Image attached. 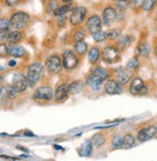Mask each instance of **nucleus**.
I'll list each match as a JSON object with an SVG mask.
<instances>
[{
    "label": "nucleus",
    "mask_w": 157,
    "mask_h": 161,
    "mask_svg": "<svg viewBox=\"0 0 157 161\" xmlns=\"http://www.w3.org/2000/svg\"><path fill=\"white\" fill-rule=\"evenodd\" d=\"M58 6H59V4H58V2L56 1V0H51V1H49V3L46 6V13L47 14L54 13V11L57 9V7H58Z\"/></svg>",
    "instance_id": "obj_36"
},
{
    "label": "nucleus",
    "mask_w": 157,
    "mask_h": 161,
    "mask_svg": "<svg viewBox=\"0 0 157 161\" xmlns=\"http://www.w3.org/2000/svg\"><path fill=\"white\" fill-rule=\"evenodd\" d=\"M99 56H100V50H99V48L96 47H92L89 51V54H88L89 62L91 64H95L99 59Z\"/></svg>",
    "instance_id": "obj_25"
},
{
    "label": "nucleus",
    "mask_w": 157,
    "mask_h": 161,
    "mask_svg": "<svg viewBox=\"0 0 157 161\" xmlns=\"http://www.w3.org/2000/svg\"><path fill=\"white\" fill-rule=\"evenodd\" d=\"M93 38L97 42H102L106 39V35H105V32L100 30V31H98L96 33H94L93 34Z\"/></svg>",
    "instance_id": "obj_34"
},
{
    "label": "nucleus",
    "mask_w": 157,
    "mask_h": 161,
    "mask_svg": "<svg viewBox=\"0 0 157 161\" xmlns=\"http://www.w3.org/2000/svg\"><path fill=\"white\" fill-rule=\"evenodd\" d=\"M102 59L107 64H115L121 59L120 49L115 47H107L102 52Z\"/></svg>",
    "instance_id": "obj_5"
},
{
    "label": "nucleus",
    "mask_w": 157,
    "mask_h": 161,
    "mask_svg": "<svg viewBox=\"0 0 157 161\" xmlns=\"http://www.w3.org/2000/svg\"><path fill=\"white\" fill-rule=\"evenodd\" d=\"M144 0H131L130 1V6L133 9H138L139 7H142Z\"/></svg>",
    "instance_id": "obj_40"
},
{
    "label": "nucleus",
    "mask_w": 157,
    "mask_h": 161,
    "mask_svg": "<svg viewBox=\"0 0 157 161\" xmlns=\"http://www.w3.org/2000/svg\"><path fill=\"white\" fill-rule=\"evenodd\" d=\"M102 83L103 80H101L100 78L96 77L95 75H94L93 74H91L88 77H87V84L91 87V89L93 91H99L102 87Z\"/></svg>",
    "instance_id": "obj_15"
},
{
    "label": "nucleus",
    "mask_w": 157,
    "mask_h": 161,
    "mask_svg": "<svg viewBox=\"0 0 157 161\" xmlns=\"http://www.w3.org/2000/svg\"><path fill=\"white\" fill-rule=\"evenodd\" d=\"M62 59L58 55H51L46 61V69L51 75L59 74L62 69Z\"/></svg>",
    "instance_id": "obj_3"
},
{
    "label": "nucleus",
    "mask_w": 157,
    "mask_h": 161,
    "mask_svg": "<svg viewBox=\"0 0 157 161\" xmlns=\"http://www.w3.org/2000/svg\"><path fill=\"white\" fill-rule=\"evenodd\" d=\"M91 74H93L94 75H95L96 77L100 78L101 80L105 81L108 77H109V71L104 69V68H101V67H97L95 68Z\"/></svg>",
    "instance_id": "obj_23"
},
{
    "label": "nucleus",
    "mask_w": 157,
    "mask_h": 161,
    "mask_svg": "<svg viewBox=\"0 0 157 161\" xmlns=\"http://www.w3.org/2000/svg\"><path fill=\"white\" fill-rule=\"evenodd\" d=\"M78 58L73 50H65L62 54V64L66 69H73L78 65Z\"/></svg>",
    "instance_id": "obj_4"
},
{
    "label": "nucleus",
    "mask_w": 157,
    "mask_h": 161,
    "mask_svg": "<svg viewBox=\"0 0 157 161\" xmlns=\"http://www.w3.org/2000/svg\"><path fill=\"white\" fill-rule=\"evenodd\" d=\"M22 38V33L19 30H14L12 32H9L8 37H7V42L10 45H15L18 43Z\"/></svg>",
    "instance_id": "obj_20"
},
{
    "label": "nucleus",
    "mask_w": 157,
    "mask_h": 161,
    "mask_svg": "<svg viewBox=\"0 0 157 161\" xmlns=\"http://www.w3.org/2000/svg\"><path fill=\"white\" fill-rule=\"evenodd\" d=\"M92 141H93L94 145L95 146L96 148H101L102 146L104 145V143H105V137L100 133H97V134L94 135Z\"/></svg>",
    "instance_id": "obj_29"
},
{
    "label": "nucleus",
    "mask_w": 157,
    "mask_h": 161,
    "mask_svg": "<svg viewBox=\"0 0 157 161\" xmlns=\"http://www.w3.org/2000/svg\"><path fill=\"white\" fill-rule=\"evenodd\" d=\"M74 49L76 51L77 54L79 55H84L88 51V46L87 43L84 41H79V42H75V46H74Z\"/></svg>",
    "instance_id": "obj_26"
},
{
    "label": "nucleus",
    "mask_w": 157,
    "mask_h": 161,
    "mask_svg": "<svg viewBox=\"0 0 157 161\" xmlns=\"http://www.w3.org/2000/svg\"><path fill=\"white\" fill-rule=\"evenodd\" d=\"M104 90L108 95H120L122 93L121 84L116 80H108L105 84Z\"/></svg>",
    "instance_id": "obj_13"
},
{
    "label": "nucleus",
    "mask_w": 157,
    "mask_h": 161,
    "mask_svg": "<svg viewBox=\"0 0 157 161\" xmlns=\"http://www.w3.org/2000/svg\"><path fill=\"white\" fill-rule=\"evenodd\" d=\"M71 1H73V0H63V2L65 3H70Z\"/></svg>",
    "instance_id": "obj_47"
},
{
    "label": "nucleus",
    "mask_w": 157,
    "mask_h": 161,
    "mask_svg": "<svg viewBox=\"0 0 157 161\" xmlns=\"http://www.w3.org/2000/svg\"><path fill=\"white\" fill-rule=\"evenodd\" d=\"M71 10H73V4L71 3H65L64 5L57 7V9L54 11L53 14H54L55 17H62V16H66V14Z\"/></svg>",
    "instance_id": "obj_21"
},
{
    "label": "nucleus",
    "mask_w": 157,
    "mask_h": 161,
    "mask_svg": "<svg viewBox=\"0 0 157 161\" xmlns=\"http://www.w3.org/2000/svg\"><path fill=\"white\" fill-rule=\"evenodd\" d=\"M122 136L117 135L114 137L112 141V147L115 149H122Z\"/></svg>",
    "instance_id": "obj_32"
},
{
    "label": "nucleus",
    "mask_w": 157,
    "mask_h": 161,
    "mask_svg": "<svg viewBox=\"0 0 157 161\" xmlns=\"http://www.w3.org/2000/svg\"><path fill=\"white\" fill-rule=\"evenodd\" d=\"M85 37H86V33L81 29V30H78L75 34H74V41L75 42H79V41H84Z\"/></svg>",
    "instance_id": "obj_39"
},
{
    "label": "nucleus",
    "mask_w": 157,
    "mask_h": 161,
    "mask_svg": "<svg viewBox=\"0 0 157 161\" xmlns=\"http://www.w3.org/2000/svg\"><path fill=\"white\" fill-rule=\"evenodd\" d=\"M114 1H118V0H114Z\"/></svg>",
    "instance_id": "obj_51"
},
{
    "label": "nucleus",
    "mask_w": 157,
    "mask_h": 161,
    "mask_svg": "<svg viewBox=\"0 0 157 161\" xmlns=\"http://www.w3.org/2000/svg\"><path fill=\"white\" fill-rule=\"evenodd\" d=\"M116 76H117V80L120 84L122 85H124L126 84L128 81L130 80V77H131V75H130V72L128 71L127 69H118L116 70Z\"/></svg>",
    "instance_id": "obj_16"
},
{
    "label": "nucleus",
    "mask_w": 157,
    "mask_h": 161,
    "mask_svg": "<svg viewBox=\"0 0 157 161\" xmlns=\"http://www.w3.org/2000/svg\"><path fill=\"white\" fill-rule=\"evenodd\" d=\"M2 80H3V78H2V76H0V82H2Z\"/></svg>",
    "instance_id": "obj_50"
},
{
    "label": "nucleus",
    "mask_w": 157,
    "mask_h": 161,
    "mask_svg": "<svg viewBox=\"0 0 157 161\" xmlns=\"http://www.w3.org/2000/svg\"><path fill=\"white\" fill-rule=\"evenodd\" d=\"M54 149H56V150H61V151L64 150L62 147H60V146H58V145H54Z\"/></svg>",
    "instance_id": "obj_46"
},
{
    "label": "nucleus",
    "mask_w": 157,
    "mask_h": 161,
    "mask_svg": "<svg viewBox=\"0 0 157 161\" xmlns=\"http://www.w3.org/2000/svg\"><path fill=\"white\" fill-rule=\"evenodd\" d=\"M129 92L133 96H143L148 92V87L141 78H134L129 86Z\"/></svg>",
    "instance_id": "obj_8"
},
{
    "label": "nucleus",
    "mask_w": 157,
    "mask_h": 161,
    "mask_svg": "<svg viewBox=\"0 0 157 161\" xmlns=\"http://www.w3.org/2000/svg\"><path fill=\"white\" fill-rule=\"evenodd\" d=\"M135 145V138L134 136L130 134H126L122 136V149H130Z\"/></svg>",
    "instance_id": "obj_24"
},
{
    "label": "nucleus",
    "mask_w": 157,
    "mask_h": 161,
    "mask_svg": "<svg viewBox=\"0 0 157 161\" xmlns=\"http://www.w3.org/2000/svg\"><path fill=\"white\" fill-rule=\"evenodd\" d=\"M11 26L10 20L7 19H0V31L4 30H9V28Z\"/></svg>",
    "instance_id": "obj_37"
},
{
    "label": "nucleus",
    "mask_w": 157,
    "mask_h": 161,
    "mask_svg": "<svg viewBox=\"0 0 157 161\" xmlns=\"http://www.w3.org/2000/svg\"><path fill=\"white\" fill-rule=\"evenodd\" d=\"M30 20V16L25 12H17L14 14L11 19V27L15 30H21L23 29Z\"/></svg>",
    "instance_id": "obj_2"
},
{
    "label": "nucleus",
    "mask_w": 157,
    "mask_h": 161,
    "mask_svg": "<svg viewBox=\"0 0 157 161\" xmlns=\"http://www.w3.org/2000/svg\"><path fill=\"white\" fill-rule=\"evenodd\" d=\"M8 34H9V30L0 31V41H4V40H7Z\"/></svg>",
    "instance_id": "obj_42"
},
{
    "label": "nucleus",
    "mask_w": 157,
    "mask_h": 161,
    "mask_svg": "<svg viewBox=\"0 0 157 161\" xmlns=\"http://www.w3.org/2000/svg\"><path fill=\"white\" fill-rule=\"evenodd\" d=\"M156 3V0H144L143 2L142 8L144 9L145 11H150L153 9L154 5Z\"/></svg>",
    "instance_id": "obj_31"
},
{
    "label": "nucleus",
    "mask_w": 157,
    "mask_h": 161,
    "mask_svg": "<svg viewBox=\"0 0 157 161\" xmlns=\"http://www.w3.org/2000/svg\"><path fill=\"white\" fill-rule=\"evenodd\" d=\"M132 42V38L128 35H124V36H121L118 39L117 42V47L120 50H125L128 47L130 46V43Z\"/></svg>",
    "instance_id": "obj_18"
},
{
    "label": "nucleus",
    "mask_w": 157,
    "mask_h": 161,
    "mask_svg": "<svg viewBox=\"0 0 157 161\" xmlns=\"http://www.w3.org/2000/svg\"><path fill=\"white\" fill-rule=\"evenodd\" d=\"M139 65H140V62L138 60V58L134 57V58H132V59H130L129 61H128L126 67H127L128 69H136L139 67Z\"/></svg>",
    "instance_id": "obj_33"
},
{
    "label": "nucleus",
    "mask_w": 157,
    "mask_h": 161,
    "mask_svg": "<svg viewBox=\"0 0 157 161\" xmlns=\"http://www.w3.org/2000/svg\"><path fill=\"white\" fill-rule=\"evenodd\" d=\"M105 35H106V39L113 41V40L119 39L121 37L122 31L120 30V29H110V30L105 32Z\"/></svg>",
    "instance_id": "obj_28"
},
{
    "label": "nucleus",
    "mask_w": 157,
    "mask_h": 161,
    "mask_svg": "<svg viewBox=\"0 0 157 161\" xmlns=\"http://www.w3.org/2000/svg\"><path fill=\"white\" fill-rule=\"evenodd\" d=\"M68 94H69L68 85V84H62V85L57 87V89L55 91V94H54L55 100L56 101H62L68 97Z\"/></svg>",
    "instance_id": "obj_14"
},
{
    "label": "nucleus",
    "mask_w": 157,
    "mask_h": 161,
    "mask_svg": "<svg viewBox=\"0 0 157 161\" xmlns=\"http://www.w3.org/2000/svg\"><path fill=\"white\" fill-rule=\"evenodd\" d=\"M86 14H87V10L85 7H81V6L75 7L71 10L69 21L73 25L77 26L83 22V20L85 19V17H86Z\"/></svg>",
    "instance_id": "obj_7"
},
{
    "label": "nucleus",
    "mask_w": 157,
    "mask_h": 161,
    "mask_svg": "<svg viewBox=\"0 0 157 161\" xmlns=\"http://www.w3.org/2000/svg\"><path fill=\"white\" fill-rule=\"evenodd\" d=\"M1 94H2V89H1V87H0V98H1Z\"/></svg>",
    "instance_id": "obj_49"
},
{
    "label": "nucleus",
    "mask_w": 157,
    "mask_h": 161,
    "mask_svg": "<svg viewBox=\"0 0 157 161\" xmlns=\"http://www.w3.org/2000/svg\"><path fill=\"white\" fill-rule=\"evenodd\" d=\"M118 13L115 8L107 7L103 10L102 13V22L106 26H110L114 21L117 19Z\"/></svg>",
    "instance_id": "obj_12"
},
{
    "label": "nucleus",
    "mask_w": 157,
    "mask_h": 161,
    "mask_svg": "<svg viewBox=\"0 0 157 161\" xmlns=\"http://www.w3.org/2000/svg\"><path fill=\"white\" fill-rule=\"evenodd\" d=\"M12 86L18 93H22L27 89L29 84H28L27 77L24 75L20 72H16L12 79Z\"/></svg>",
    "instance_id": "obj_6"
},
{
    "label": "nucleus",
    "mask_w": 157,
    "mask_h": 161,
    "mask_svg": "<svg viewBox=\"0 0 157 161\" xmlns=\"http://www.w3.org/2000/svg\"><path fill=\"white\" fill-rule=\"evenodd\" d=\"M17 149H19V150H21V151H23V152H25V153H28V150H27V149H25V148H22V147H19V146H18Z\"/></svg>",
    "instance_id": "obj_45"
},
{
    "label": "nucleus",
    "mask_w": 157,
    "mask_h": 161,
    "mask_svg": "<svg viewBox=\"0 0 157 161\" xmlns=\"http://www.w3.org/2000/svg\"><path fill=\"white\" fill-rule=\"evenodd\" d=\"M137 49H138V53L141 56H143V57H149V55L150 53V50H151L149 45V43H147V42L141 43V45L138 47Z\"/></svg>",
    "instance_id": "obj_27"
},
{
    "label": "nucleus",
    "mask_w": 157,
    "mask_h": 161,
    "mask_svg": "<svg viewBox=\"0 0 157 161\" xmlns=\"http://www.w3.org/2000/svg\"><path fill=\"white\" fill-rule=\"evenodd\" d=\"M154 53H155V55H156V57H157V47H156L155 49H154Z\"/></svg>",
    "instance_id": "obj_48"
},
{
    "label": "nucleus",
    "mask_w": 157,
    "mask_h": 161,
    "mask_svg": "<svg viewBox=\"0 0 157 161\" xmlns=\"http://www.w3.org/2000/svg\"><path fill=\"white\" fill-rule=\"evenodd\" d=\"M26 53V50L23 47L21 46H10L9 48V55L16 57V58H21L22 56H24Z\"/></svg>",
    "instance_id": "obj_19"
},
{
    "label": "nucleus",
    "mask_w": 157,
    "mask_h": 161,
    "mask_svg": "<svg viewBox=\"0 0 157 161\" xmlns=\"http://www.w3.org/2000/svg\"><path fill=\"white\" fill-rule=\"evenodd\" d=\"M9 48L10 46L8 43H0V57H6L9 55Z\"/></svg>",
    "instance_id": "obj_35"
},
{
    "label": "nucleus",
    "mask_w": 157,
    "mask_h": 161,
    "mask_svg": "<svg viewBox=\"0 0 157 161\" xmlns=\"http://www.w3.org/2000/svg\"><path fill=\"white\" fill-rule=\"evenodd\" d=\"M20 0H4V2L10 6V7H14V6H17L19 3Z\"/></svg>",
    "instance_id": "obj_41"
},
{
    "label": "nucleus",
    "mask_w": 157,
    "mask_h": 161,
    "mask_svg": "<svg viewBox=\"0 0 157 161\" xmlns=\"http://www.w3.org/2000/svg\"><path fill=\"white\" fill-rule=\"evenodd\" d=\"M102 23V19L100 17L97 16V14H93V16H91L88 19L86 22V29L91 34L96 33L101 30Z\"/></svg>",
    "instance_id": "obj_9"
},
{
    "label": "nucleus",
    "mask_w": 157,
    "mask_h": 161,
    "mask_svg": "<svg viewBox=\"0 0 157 161\" xmlns=\"http://www.w3.org/2000/svg\"><path fill=\"white\" fill-rule=\"evenodd\" d=\"M24 135L27 136V137H35V134L32 133L31 131H29V130H26L25 132H24Z\"/></svg>",
    "instance_id": "obj_43"
},
{
    "label": "nucleus",
    "mask_w": 157,
    "mask_h": 161,
    "mask_svg": "<svg viewBox=\"0 0 157 161\" xmlns=\"http://www.w3.org/2000/svg\"><path fill=\"white\" fill-rule=\"evenodd\" d=\"M6 93H7L8 97H10V98H15L17 94H18V92L15 89H14L13 86H8L6 88Z\"/></svg>",
    "instance_id": "obj_38"
},
{
    "label": "nucleus",
    "mask_w": 157,
    "mask_h": 161,
    "mask_svg": "<svg viewBox=\"0 0 157 161\" xmlns=\"http://www.w3.org/2000/svg\"><path fill=\"white\" fill-rule=\"evenodd\" d=\"M157 133V128L155 126H148L142 128L138 134H137V139L140 142H147L150 139H152Z\"/></svg>",
    "instance_id": "obj_10"
},
{
    "label": "nucleus",
    "mask_w": 157,
    "mask_h": 161,
    "mask_svg": "<svg viewBox=\"0 0 157 161\" xmlns=\"http://www.w3.org/2000/svg\"><path fill=\"white\" fill-rule=\"evenodd\" d=\"M128 5H129V2L127 0H118V1H116V9L120 12L125 11L128 8Z\"/></svg>",
    "instance_id": "obj_30"
},
{
    "label": "nucleus",
    "mask_w": 157,
    "mask_h": 161,
    "mask_svg": "<svg viewBox=\"0 0 157 161\" xmlns=\"http://www.w3.org/2000/svg\"><path fill=\"white\" fill-rule=\"evenodd\" d=\"M53 91L48 86H41L39 87L35 91L33 97L36 99H42V100H50L53 97Z\"/></svg>",
    "instance_id": "obj_11"
},
{
    "label": "nucleus",
    "mask_w": 157,
    "mask_h": 161,
    "mask_svg": "<svg viewBox=\"0 0 157 161\" xmlns=\"http://www.w3.org/2000/svg\"><path fill=\"white\" fill-rule=\"evenodd\" d=\"M93 141L90 140V139H87L85 140L84 143L82 144L81 148H80V155L82 156H90L92 154V152H93Z\"/></svg>",
    "instance_id": "obj_17"
},
{
    "label": "nucleus",
    "mask_w": 157,
    "mask_h": 161,
    "mask_svg": "<svg viewBox=\"0 0 157 161\" xmlns=\"http://www.w3.org/2000/svg\"><path fill=\"white\" fill-rule=\"evenodd\" d=\"M83 88H84L83 82L80 80H76L68 85V91H69V94L71 95H76L83 90Z\"/></svg>",
    "instance_id": "obj_22"
},
{
    "label": "nucleus",
    "mask_w": 157,
    "mask_h": 161,
    "mask_svg": "<svg viewBox=\"0 0 157 161\" xmlns=\"http://www.w3.org/2000/svg\"><path fill=\"white\" fill-rule=\"evenodd\" d=\"M8 64H9V66H10V67H12V68H13V67H16L17 62H16L15 60H10Z\"/></svg>",
    "instance_id": "obj_44"
},
{
    "label": "nucleus",
    "mask_w": 157,
    "mask_h": 161,
    "mask_svg": "<svg viewBox=\"0 0 157 161\" xmlns=\"http://www.w3.org/2000/svg\"><path fill=\"white\" fill-rule=\"evenodd\" d=\"M44 72H45V67L41 63L36 62L28 67L26 77H27L29 86L30 87L35 86L42 77V75H44Z\"/></svg>",
    "instance_id": "obj_1"
}]
</instances>
